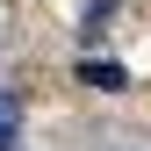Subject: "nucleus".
I'll return each instance as SVG.
<instances>
[{
    "mask_svg": "<svg viewBox=\"0 0 151 151\" xmlns=\"http://www.w3.org/2000/svg\"><path fill=\"white\" fill-rule=\"evenodd\" d=\"M79 86H101V93H122L129 86V72L115 58H79Z\"/></svg>",
    "mask_w": 151,
    "mask_h": 151,
    "instance_id": "nucleus-1",
    "label": "nucleus"
},
{
    "mask_svg": "<svg viewBox=\"0 0 151 151\" xmlns=\"http://www.w3.org/2000/svg\"><path fill=\"white\" fill-rule=\"evenodd\" d=\"M14 137H22V101L0 93V151H14Z\"/></svg>",
    "mask_w": 151,
    "mask_h": 151,
    "instance_id": "nucleus-2",
    "label": "nucleus"
}]
</instances>
